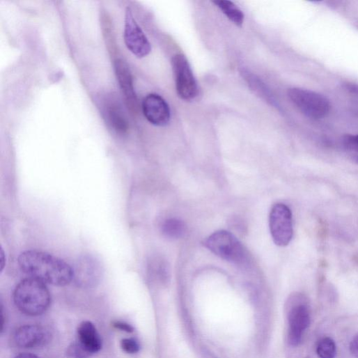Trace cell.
<instances>
[{"instance_id": "7a4b0ae2", "label": "cell", "mask_w": 358, "mask_h": 358, "mask_svg": "<svg viewBox=\"0 0 358 358\" xmlns=\"http://www.w3.org/2000/svg\"><path fill=\"white\" fill-rule=\"evenodd\" d=\"M13 299L22 313L29 316H38L48 310L52 297L46 283L29 277L16 286Z\"/></svg>"}, {"instance_id": "7402d4cb", "label": "cell", "mask_w": 358, "mask_h": 358, "mask_svg": "<svg viewBox=\"0 0 358 358\" xmlns=\"http://www.w3.org/2000/svg\"><path fill=\"white\" fill-rule=\"evenodd\" d=\"M352 354L358 358V334H357L352 340L350 345Z\"/></svg>"}, {"instance_id": "44dd1931", "label": "cell", "mask_w": 358, "mask_h": 358, "mask_svg": "<svg viewBox=\"0 0 358 358\" xmlns=\"http://www.w3.org/2000/svg\"><path fill=\"white\" fill-rule=\"evenodd\" d=\"M113 326L121 331L126 332L127 333H132L134 332V327L127 322L116 320L113 322Z\"/></svg>"}, {"instance_id": "603a6c76", "label": "cell", "mask_w": 358, "mask_h": 358, "mask_svg": "<svg viewBox=\"0 0 358 358\" xmlns=\"http://www.w3.org/2000/svg\"><path fill=\"white\" fill-rule=\"evenodd\" d=\"M15 358H40L38 355L33 353H22L16 356Z\"/></svg>"}, {"instance_id": "6da1fadb", "label": "cell", "mask_w": 358, "mask_h": 358, "mask_svg": "<svg viewBox=\"0 0 358 358\" xmlns=\"http://www.w3.org/2000/svg\"><path fill=\"white\" fill-rule=\"evenodd\" d=\"M23 272L46 284L65 286L74 279V270L67 263L49 254L31 250L18 258Z\"/></svg>"}, {"instance_id": "7c38bea8", "label": "cell", "mask_w": 358, "mask_h": 358, "mask_svg": "<svg viewBox=\"0 0 358 358\" xmlns=\"http://www.w3.org/2000/svg\"><path fill=\"white\" fill-rule=\"evenodd\" d=\"M73 270L74 279L78 285L83 287L96 285L100 281L102 273L99 263L89 257H84L79 260L76 269Z\"/></svg>"}, {"instance_id": "ba28073f", "label": "cell", "mask_w": 358, "mask_h": 358, "mask_svg": "<svg viewBox=\"0 0 358 358\" xmlns=\"http://www.w3.org/2000/svg\"><path fill=\"white\" fill-rule=\"evenodd\" d=\"M124 40L127 48L137 58H144L151 52L150 42L129 8L125 13Z\"/></svg>"}, {"instance_id": "ffe728a7", "label": "cell", "mask_w": 358, "mask_h": 358, "mask_svg": "<svg viewBox=\"0 0 358 358\" xmlns=\"http://www.w3.org/2000/svg\"><path fill=\"white\" fill-rule=\"evenodd\" d=\"M343 143L347 148L358 152V134L346 135Z\"/></svg>"}, {"instance_id": "d4e9b609", "label": "cell", "mask_w": 358, "mask_h": 358, "mask_svg": "<svg viewBox=\"0 0 358 358\" xmlns=\"http://www.w3.org/2000/svg\"><path fill=\"white\" fill-rule=\"evenodd\" d=\"M355 161H356V162L358 164V155H357V156L355 157Z\"/></svg>"}, {"instance_id": "cb8c5ba5", "label": "cell", "mask_w": 358, "mask_h": 358, "mask_svg": "<svg viewBox=\"0 0 358 358\" xmlns=\"http://www.w3.org/2000/svg\"><path fill=\"white\" fill-rule=\"evenodd\" d=\"M6 265V255L3 249H1V252H0V267H1V271L4 269Z\"/></svg>"}, {"instance_id": "ac0fdd59", "label": "cell", "mask_w": 358, "mask_h": 358, "mask_svg": "<svg viewBox=\"0 0 358 358\" xmlns=\"http://www.w3.org/2000/svg\"><path fill=\"white\" fill-rule=\"evenodd\" d=\"M67 355L70 358H89L92 356L77 340L68 347Z\"/></svg>"}, {"instance_id": "30bf717a", "label": "cell", "mask_w": 358, "mask_h": 358, "mask_svg": "<svg viewBox=\"0 0 358 358\" xmlns=\"http://www.w3.org/2000/svg\"><path fill=\"white\" fill-rule=\"evenodd\" d=\"M142 109L145 118L153 125L166 126L170 120L171 112L166 102L159 95H148L142 103Z\"/></svg>"}, {"instance_id": "3957f363", "label": "cell", "mask_w": 358, "mask_h": 358, "mask_svg": "<svg viewBox=\"0 0 358 358\" xmlns=\"http://www.w3.org/2000/svg\"><path fill=\"white\" fill-rule=\"evenodd\" d=\"M205 247L221 259L236 265L246 264L248 253L243 244L231 233L219 231L210 235Z\"/></svg>"}, {"instance_id": "d6986e66", "label": "cell", "mask_w": 358, "mask_h": 358, "mask_svg": "<svg viewBox=\"0 0 358 358\" xmlns=\"http://www.w3.org/2000/svg\"><path fill=\"white\" fill-rule=\"evenodd\" d=\"M120 345L123 351L129 354H134L139 351L140 345L134 338H126L121 341Z\"/></svg>"}, {"instance_id": "9a60e30c", "label": "cell", "mask_w": 358, "mask_h": 358, "mask_svg": "<svg viewBox=\"0 0 358 358\" xmlns=\"http://www.w3.org/2000/svg\"><path fill=\"white\" fill-rule=\"evenodd\" d=\"M215 3L226 15V17L237 26L241 27L244 23V15L242 11L233 2L226 0L214 1Z\"/></svg>"}, {"instance_id": "9c48e42d", "label": "cell", "mask_w": 358, "mask_h": 358, "mask_svg": "<svg viewBox=\"0 0 358 358\" xmlns=\"http://www.w3.org/2000/svg\"><path fill=\"white\" fill-rule=\"evenodd\" d=\"M52 334L45 327L26 325L20 327L15 334L16 344L24 348H39L47 345Z\"/></svg>"}, {"instance_id": "8992f818", "label": "cell", "mask_w": 358, "mask_h": 358, "mask_svg": "<svg viewBox=\"0 0 358 358\" xmlns=\"http://www.w3.org/2000/svg\"><path fill=\"white\" fill-rule=\"evenodd\" d=\"M270 229L273 241L279 247H286L293 235L292 213L289 208L282 203L273 206L270 215Z\"/></svg>"}, {"instance_id": "5b68a950", "label": "cell", "mask_w": 358, "mask_h": 358, "mask_svg": "<svg viewBox=\"0 0 358 358\" xmlns=\"http://www.w3.org/2000/svg\"><path fill=\"white\" fill-rule=\"evenodd\" d=\"M171 65L178 96L192 101L198 96L199 88L188 59L183 54H176L171 59Z\"/></svg>"}, {"instance_id": "5bb4252c", "label": "cell", "mask_w": 358, "mask_h": 358, "mask_svg": "<svg viewBox=\"0 0 358 358\" xmlns=\"http://www.w3.org/2000/svg\"><path fill=\"white\" fill-rule=\"evenodd\" d=\"M77 341L91 355L98 352L102 347L101 336L94 324L84 321L78 327Z\"/></svg>"}, {"instance_id": "8fae6325", "label": "cell", "mask_w": 358, "mask_h": 358, "mask_svg": "<svg viewBox=\"0 0 358 358\" xmlns=\"http://www.w3.org/2000/svg\"><path fill=\"white\" fill-rule=\"evenodd\" d=\"M102 114L109 127L118 135L128 132L129 123L118 100L115 96L104 99Z\"/></svg>"}, {"instance_id": "e0dca14e", "label": "cell", "mask_w": 358, "mask_h": 358, "mask_svg": "<svg viewBox=\"0 0 358 358\" xmlns=\"http://www.w3.org/2000/svg\"><path fill=\"white\" fill-rule=\"evenodd\" d=\"M336 348L334 341L329 337L320 341L317 347V354L320 358H334Z\"/></svg>"}, {"instance_id": "277c9868", "label": "cell", "mask_w": 358, "mask_h": 358, "mask_svg": "<svg viewBox=\"0 0 358 358\" xmlns=\"http://www.w3.org/2000/svg\"><path fill=\"white\" fill-rule=\"evenodd\" d=\"M288 95L293 104L310 118H322L329 112V100L318 93L301 88H293L288 90Z\"/></svg>"}, {"instance_id": "2e32d148", "label": "cell", "mask_w": 358, "mask_h": 358, "mask_svg": "<svg viewBox=\"0 0 358 358\" xmlns=\"http://www.w3.org/2000/svg\"><path fill=\"white\" fill-rule=\"evenodd\" d=\"M162 232L166 238L177 240L182 238L186 233V226L181 220L169 219L163 223Z\"/></svg>"}, {"instance_id": "52a82bcc", "label": "cell", "mask_w": 358, "mask_h": 358, "mask_svg": "<svg viewBox=\"0 0 358 358\" xmlns=\"http://www.w3.org/2000/svg\"><path fill=\"white\" fill-rule=\"evenodd\" d=\"M293 304L288 313V341L292 345H298L304 332L310 324V314L304 297L299 294L291 297Z\"/></svg>"}, {"instance_id": "4fadbf2b", "label": "cell", "mask_w": 358, "mask_h": 358, "mask_svg": "<svg viewBox=\"0 0 358 358\" xmlns=\"http://www.w3.org/2000/svg\"><path fill=\"white\" fill-rule=\"evenodd\" d=\"M117 81L127 105L132 109L137 107V101L134 91L133 78L128 64L122 59H118L114 63Z\"/></svg>"}]
</instances>
